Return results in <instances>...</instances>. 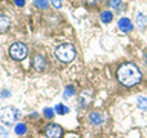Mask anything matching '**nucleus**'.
Returning <instances> with one entry per match:
<instances>
[{"instance_id": "f257e3e1", "label": "nucleus", "mask_w": 147, "mask_h": 138, "mask_svg": "<svg viewBox=\"0 0 147 138\" xmlns=\"http://www.w3.org/2000/svg\"><path fill=\"white\" fill-rule=\"evenodd\" d=\"M117 77H118V81L121 83L123 86L132 87V86H135L141 81V71L136 64L126 63L118 69Z\"/></svg>"}, {"instance_id": "f03ea898", "label": "nucleus", "mask_w": 147, "mask_h": 138, "mask_svg": "<svg viewBox=\"0 0 147 138\" xmlns=\"http://www.w3.org/2000/svg\"><path fill=\"white\" fill-rule=\"evenodd\" d=\"M77 55V51L74 48V45H69V43H64V45H60L57 49H55V57H57L60 62L63 63H69L75 58Z\"/></svg>"}, {"instance_id": "7ed1b4c3", "label": "nucleus", "mask_w": 147, "mask_h": 138, "mask_svg": "<svg viewBox=\"0 0 147 138\" xmlns=\"http://www.w3.org/2000/svg\"><path fill=\"white\" fill-rule=\"evenodd\" d=\"M9 55L14 58V60H25L28 57V46L25 43H12L11 48H9Z\"/></svg>"}, {"instance_id": "20e7f679", "label": "nucleus", "mask_w": 147, "mask_h": 138, "mask_svg": "<svg viewBox=\"0 0 147 138\" xmlns=\"http://www.w3.org/2000/svg\"><path fill=\"white\" fill-rule=\"evenodd\" d=\"M20 117V112H18L17 108H12V106H9V108H5L2 110V114H0V120L5 123V124H12L16 123V120Z\"/></svg>"}, {"instance_id": "39448f33", "label": "nucleus", "mask_w": 147, "mask_h": 138, "mask_svg": "<svg viewBox=\"0 0 147 138\" xmlns=\"http://www.w3.org/2000/svg\"><path fill=\"white\" fill-rule=\"evenodd\" d=\"M46 137L48 138H61L63 135V129L58 126V124H49L48 127H46Z\"/></svg>"}, {"instance_id": "423d86ee", "label": "nucleus", "mask_w": 147, "mask_h": 138, "mask_svg": "<svg viewBox=\"0 0 147 138\" xmlns=\"http://www.w3.org/2000/svg\"><path fill=\"white\" fill-rule=\"evenodd\" d=\"M118 28L123 32H130L133 29V25H132V22L129 20L127 17H123V18H119V22H118Z\"/></svg>"}, {"instance_id": "0eeeda50", "label": "nucleus", "mask_w": 147, "mask_h": 138, "mask_svg": "<svg viewBox=\"0 0 147 138\" xmlns=\"http://www.w3.org/2000/svg\"><path fill=\"white\" fill-rule=\"evenodd\" d=\"M34 68L37 71H45L46 68V60L43 55H35L34 57Z\"/></svg>"}, {"instance_id": "6e6552de", "label": "nucleus", "mask_w": 147, "mask_h": 138, "mask_svg": "<svg viewBox=\"0 0 147 138\" xmlns=\"http://www.w3.org/2000/svg\"><path fill=\"white\" fill-rule=\"evenodd\" d=\"M89 121L94 124V126H100V124L103 123V115L100 112H92L89 115Z\"/></svg>"}, {"instance_id": "1a4fd4ad", "label": "nucleus", "mask_w": 147, "mask_h": 138, "mask_svg": "<svg viewBox=\"0 0 147 138\" xmlns=\"http://www.w3.org/2000/svg\"><path fill=\"white\" fill-rule=\"evenodd\" d=\"M9 25H11V20L5 16H0V32H5L9 29Z\"/></svg>"}, {"instance_id": "9d476101", "label": "nucleus", "mask_w": 147, "mask_h": 138, "mask_svg": "<svg viewBox=\"0 0 147 138\" xmlns=\"http://www.w3.org/2000/svg\"><path fill=\"white\" fill-rule=\"evenodd\" d=\"M136 25H138V28H140L141 31L144 29L146 25H147V17H146L142 12H140V14L136 16Z\"/></svg>"}, {"instance_id": "9b49d317", "label": "nucleus", "mask_w": 147, "mask_h": 138, "mask_svg": "<svg viewBox=\"0 0 147 138\" xmlns=\"http://www.w3.org/2000/svg\"><path fill=\"white\" fill-rule=\"evenodd\" d=\"M100 18H101V22H103V23H110V22H112V18H113V14L110 11H103V12H101V16H100Z\"/></svg>"}, {"instance_id": "f8f14e48", "label": "nucleus", "mask_w": 147, "mask_h": 138, "mask_svg": "<svg viewBox=\"0 0 147 138\" xmlns=\"http://www.w3.org/2000/svg\"><path fill=\"white\" fill-rule=\"evenodd\" d=\"M14 131H16L17 135H25L26 131H28V127H26V124H25V123H18V124H16Z\"/></svg>"}, {"instance_id": "ddd939ff", "label": "nucleus", "mask_w": 147, "mask_h": 138, "mask_svg": "<svg viewBox=\"0 0 147 138\" xmlns=\"http://www.w3.org/2000/svg\"><path fill=\"white\" fill-rule=\"evenodd\" d=\"M89 94H90V92H87V95H86V92H83V94H81V97H80V106H81V108H86V106L90 103Z\"/></svg>"}, {"instance_id": "4468645a", "label": "nucleus", "mask_w": 147, "mask_h": 138, "mask_svg": "<svg viewBox=\"0 0 147 138\" xmlns=\"http://www.w3.org/2000/svg\"><path fill=\"white\" fill-rule=\"evenodd\" d=\"M136 106H138L141 110H147V98H146V97H138Z\"/></svg>"}, {"instance_id": "2eb2a0df", "label": "nucleus", "mask_w": 147, "mask_h": 138, "mask_svg": "<svg viewBox=\"0 0 147 138\" xmlns=\"http://www.w3.org/2000/svg\"><path fill=\"white\" fill-rule=\"evenodd\" d=\"M55 112H57L58 115H66L69 112V108L64 106V104H57L55 106Z\"/></svg>"}, {"instance_id": "dca6fc26", "label": "nucleus", "mask_w": 147, "mask_h": 138, "mask_svg": "<svg viewBox=\"0 0 147 138\" xmlns=\"http://www.w3.org/2000/svg\"><path fill=\"white\" fill-rule=\"evenodd\" d=\"M74 94H75V87L69 85V86H66V89H64L63 97H64V98H71V97H74Z\"/></svg>"}, {"instance_id": "f3484780", "label": "nucleus", "mask_w": 147, "mask_h": 138, "mask_svg": "<svg viewBox=\"0 0 147 138\" xmlns=\"http://www.w3.org/2000/svg\"><path fill=\"white\" fill-rule=\"evenodd\" d=\"M49 2L51 0H35V6L37 8H40V9H46L48 8V5H49Z\"/></svg>"}, {"instance_id": "a211bd4d", "label": "nucleus", "mask_w": 147, "mask_h": 138, "mask_svg": "<svg viewBox=\"0 0 147 138\" xmlns=\"http://www.w3.org/2000/svg\"><path fill=\"white\" fill-rule=\"evenodd\" d=\"M121 3H123V0H107V5L112 9H118L121 6Z\"/></svg>"}, {"instance_id": "6ab92c4d", "label": "nucleus", "mask_w": 147, "mask_h": 138, "mask_svg": "<svg viewBox=\"0 0 147 138\" xmlns=\"http://www.w3.org/2000/svg\"><path fill=\"white\" fill-rule=\"evenodd\" d=\"M54 110H55V109L46 108V109L43 110V115H45L46 118H49V120H51V118H54V115H55V112H54Z\"/></svg>"}, {"instance_id": "aec40b11", "label": "nucleus", "mask_w": 147, "mask_h": 138, "mask_svg": "<svg viewBox=\"0 0 147 138\" xmlns=\"http://www.w3.org/2000/svg\"><path fill=\"white\" fill-rule=\"evenodd\" d=\"M8 137H9L8 129L3 127V126H0V138H8Z\"/></svg>"}, {"instance_id": "412c9836", "label": "nucleus", "mask_w": 147, "mask_h": 138, "mask_svg": "<svg viewBox=\"0 0 147 138\" xmlns=\"http://www.w3.org/2000/svg\"><path fill=\"white\" fill-rule=\"evenodd\" d=\"M51 3H52V6L57 8V9L61 8V0H51Z\"/></svg>"}, {"instance_id": "4be33fe9", "label": "nucleus", "mask_w": 147, "mask_h": 138, "mask_svg": "<svg viewBox=\"0 0 147 138\" xmlns=\"http://www.w3.org/2000/svg\"><path fill=\"white\" fill-rule=\"evenodd\" d=\"M83 2H84L86 5H96L100 0H83Z\"/></svg>"}, {"instance_id": "5701e85b", "label": "nucleus", "mask_w": 147, "mask_h": 138, "mask_svg": "<svg viewBox=\"0 0 147 138\" xmlns=\"http://www.w3.org/2000/svg\"><path fill=\"white\" fill-rule=\"evenodd\" d=\"M25 3H26V0H16L17 6H25Z\"/></svg>"}, {"instance_id": "b1692460", "label": "nucleus", "mask_w": 147, "mask_h": 138, "mask_svg": "<svg viewBox=\"0 0 147 138\" xmlns=\"http://www.w3.org/2000/svg\"><path fill=\"white\" fill-rule=\"evenodd\" d=\"M146 62H147V55H146Z\"/></svg>"}]
</instances>
